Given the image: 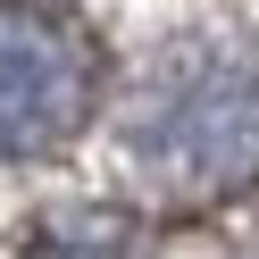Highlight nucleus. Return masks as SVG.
Segmentation results:
<instances>
[{
	"label": "nucleus",
	"instance_id": "1",
	"mask_svg": "<svg viewBox=\"0 0 259 259\" xmlns=\"http://www.w3.org/2000/svg\"><path fill=\"white\" fill-rule=\"evenodd\" d=\"M134 151L184 201L251 184L259 176V59H192V67H176L142 109Z\"/></svg>",
	"mask_w": 259,
	"mask_h": 259
},
{
	"label": "nucleus",
	"instance_id": "2",
	"mask_svg": "<svg viewBox=\"0 0 259 259\" xmlns=\"http://www.w3.org/2000/svg\"><path fill=\"white\" fill-rule=\"evenodd\" d=\"M92 117V51L67 17L34 0H0V151H59Z\"/></svg>",
	"mask_w": 259,
	"mask_h": 259
},
{
	"label": "nucleus",
	"instance_id": "3",
	"mask_svg": "<svg viewBox=\"0 0 259 259\" xmlns=\"http://www.w3.org/2000/svg\"><path fill=\"white\" fill-rule=\"evenodd\" d=\"M42 259H134V251H125V234H109V226H67Z\"/></svg>",
	"mask_w": 259,
	"mask_h": 259
}]
</instances>
